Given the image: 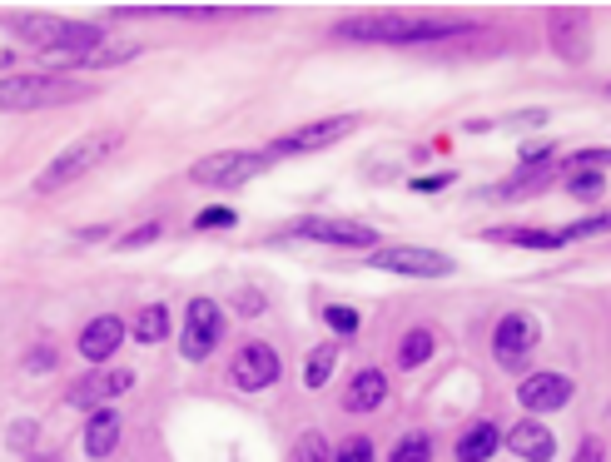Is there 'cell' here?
Instances as JSON below:
<instances>
[{"instance_id":"obj_3","label":"cell","mask_w":611,"mask_h":462,"mask_svg":"<svg viewBox=\"0 0 611 462\" xmlns=\"http://www.w3.org/2000/svg\"><path fill=\"white\" fill-rule=\"evenodd\" d=\"M85 90L65 75H10L0 80V110H45V105H70Z\"/></svg>"},{"instance_id":"obj_9","label":"cell","mask_w":611,"mask_h":462,"mask_svg":"<svg viewBox=\"0 0 611 462\" xmlns=\"http://www.w3.org/2000/svg\"><path fill=\"white\" fill-rule=\"evenodd\" d=\"M229 378H234L244 393H259V388H269V383L279 378V353H274L269 343H244V348L234 353V363H229Z\"/></svg>"},{"instance_id":"obj_22","label":"cell","mask_w":611,"mask_h":462,"mask_svg":"<svg viewBox=\"0 0 611 462\" xmlns=\"http://www.w3.org/2000/svg\"><path fill=\"white\" fill-rule=\"evenodd\" d=\"M428 353H433V328H413L398 348V368H418V363H428Z\"/></svg>"},{"instance_id":"obj_15","label":"cell","mask_w":611,"mask_h":462,"mask_svg":"<svg viewBox=\"0 0 611 462\" xmlns=\"http://www.w3.org/2000/svg\"><path fill=\"white\" fill-rule=\"evenodd\" d=\"M507 448L517 453L522 462H552V453H557V443H552V433L542 428V423H517L512 433H507Z\"/></svg>"},{"instance_id":"obj_6","label":"cell","mask_w":611,"mask_h":462,"mask_svg":"<svg viewBox=\"0 0 611 462\" xmlns=\"http://www.w3.org/2000/svg\"><path fill=\"white\" fill-rule=\"evenodd\" d=\"M537 338H542V328H537V318H532V313H507V318L497 323L492 353H497V363H502L507 373H517V368L532 358Z\"/></svg>"},{"instance_id":"obj_35","label":"cell","mask_w":611,"mask_h":462,"mask_svg":"<svg viewBox=\"0 0 611 462\" xmlns=\"http://www.w3.org/2000/svg\"><path fill=\"white\" fill-rule=\"evenodd\" d=\"M577 462H602V448H597V443H582V453H577Z\"/></svg>"},{"instance_id":"obj_24","label":"cell","mask_w":611,"mask_h":462,"mask_svg":"<svg viewBox=\"0 0 611 462\" xmlns=\"http://www.w3.org/2000/svg\"><path fill=\"white\" fill-rule=\"evenodd\" d=\"M294 462H333L328 438H323V433H304V438L294 443Z\"/></svg>"},{"instance_id":"obj_27","label":"cell","mask_w":611,"mask_h":462,"mask_svg":"<svg viewBox=\"0 0 611 462\" xmlns=\"http://www.w3.org/2000/svg\"><path fill=\"white\" fill-rule=\"evenodd\" d=\"M323 323L333 333H358V313L353 308H323Z\"/></svg>"},{"instance_id":"obj_30","label":"cell","mask_w":611,"mask_h":462,"mask_svg":"<svg viewBox=\"0 0 611 462\" xmlns=\"http://www.w3.org/2000/svg\"><path fill=\"white\" fill-rule=\"evenodd\" d=\"M611 229V214H597V219H582V224H572L562 239H587V234H607Z\"/></svg>"},{"instance_id":"obj_26","label":"cell","mask_w":611,"mask_h":462,"mask_svg":"<svg viewBox=\"0 0 611 462\" xmlns=\"http://www.w3.org/2000/svg\"><path fill=\"white\" fill-rule=\"evenodd\" d=\"M562 164L577 169V174H592V169H607L611 164V150H577V154H567Z\"/></svg>"},{"instance_id":"obj_29","label":"cell","mask_w":611,"mask_h":462,"mask_svg":"<svg viewBox=\"0 0 611 462\" xmlns=\"http://www.w3.org/2000/svg\"><path fill=\"white\" fill-rule=\"evenodd\" d=\"M239 214L234 209H199V219H194V229H229Z\"/></svg>"},{"instance_id":"obj_10","label":"cell","mask_w":611,"mask_h":462,"mask_svg":"<svg viewBox=\"0 0 611 462\" xmlns=\"http://www.w3.org/2000/svg\"><path fill=\"white\" fill-rule=\"evenodd\" d=\"M299 239H318V244H343V249H373V229L358 219H299L294 224Z\"/></svg>"},{"instance_id":"obj_8","label":"cell","mask_w":611,"mask_h":462,"mask_svg":"<svg viewBox=\"0 0 611 462\" xmlns=\"http://www.w3.org/2000/svg\"><path fill=\"white\" fill-rule=\"evenodd\" d=\"M219 333H224V318H219V304L214 299H194L189 313H184V358H194V363H204L209 353H214V343H219Z\"/></svg>"},{"instance_id":"obj_13","label":"cell","mask_w":611,"mask_h":462,"mask_svg":"<svg viewBox=\"0 0 611 462\" xmlns=\"http://www.w3.org/2000/svg\"><path fill=\"white\" fill-rule=\"evenodd\" d=\"M552 45L562 60H587V15L582 10H557L552 15Z\"/></svg>"},{"instance_id":"obj_12","label":"cell","mask_w":611,"mask_h":462,"mask_svg":"<svg viewBox=\"0 0 611 462\" xmlns=\"http://www.w3.org/2000/svg\"><path fill=\"white\" fill-rule=\"evenodd\" d=\"M120 338H125V323H120L115 313H100V318H90L85 333H80V358L105 363L110 353H120Z\"/></svg>"},{"instance_id":"obj_20","label":"cell","mask_w":611,"mask_h":462,"mask_svg":"<svg viewBox=\"0 0 611 462\" xmlns=\"http://www.w3.org/2000/svg\"><path fill=\"white\" fill-rule=\"evenodd\" d=\"M135 338H140V343H159V338H169V308L164 304L140 308V318H135Z\"/></svg>"},{"instance_id":"obj_14","label":"cell","mask_w":611,"mask_h":462,"mask_svg":"<svg viewBox=\"0 0 611 462\" xmlns=\"http://www.w3.org/2000/svg\"><path fill=\"white\" fill-rule=\"evenodd\" d=\"M135 383V373H115V368H105V373H90L85 383H75L70 388V403H80V408H90V403H105V398H120L125 388Z\"/></svg>"},{"instance_id":"obj_16","label":"cell","mask_w":611,"mask_h":462,"mask_svg":"<svg viewBox=\"0 0 611 462\" xmlns=\"http://www.w3.org/2000/svg\"><path fill=\"white\" fill-rule=\"evenodd\" d=\"M383 398H388V378H383L378 368H363V373L348 383V393H343V408H348V413H373Z\"/></svg>"},{"instance_id":"obj_34","label":"cell","mask_w":611,"mask_h":462,"mask_svg":"<svg viewBox=\"0 0 611 462\" xmlns=\"http://www.w3.org/2000/svg\"><path fill=\"white\" fill-rule=\"evenodd\" d=\"M25 363H30V368H50V363H55V353H50V348H40V353H30Z\"/></svg>"},{"instance_id":"obj_17","label":"cell","mask_w":611,"mask_h":462,"mask_svg":"<svg viewBox=\"0 0 611 462\" xmlns=\"http://www.w3.org/2000/svg\"><path fill=\"white\" fill-rule=\"evenodd\" d=\"M120 433H125L120 413H115V408H100V413L90 418V428H85V453H90V458H110V453L120 448Z\"/></svg>"},{"instance_id":"obj_5","label":"cell","mask_w":611,"mask_h":462,"mask_svg":"<svg viewBox=\"0 0 611 462\" xmlns=\"http://www.w3.org/2000/svg\"><path fill=\"white\" fill-rule=\"evenodd\" d=\"M368 264H373V269H388V274H413V279H443V274L458 269L448 254H438V249H413V244L378 249Z\"/></svg>"},{"instance_id":"obj_18","label":"cell","mask_w":611,"mask_h":462,"mask_svg":"<svg viewBox=\"0 0 611 462\" xmlns=\"http://www.w3.org/2000/svg\"><path fill=\"white\" fill-rule=\"evenodd\" d=\"M497 443H502V433L482 418V423H472V428L458 438V462H487L492 453H497Z\"/></svg>"},{"instance_id":"obj_4","label":"cell","mask_w":611,"mask_h":462,"mask_svg":"<svg viewBox=\"0 0 611 462\" xmlns=\"http://www.w3.org/2000/svg\"><path fill=\"white\" fill-rule=\"evenodd\" d=\"M269 169V150H224V154H204L189 164L194 184H244L259 179Z\"/></svg>"},{"instance_id":"obj_31","label":"cell","mask_w":611,"mask_h":462,"mask_svg":"<svg viewBox=\"0 0 611 462\" xmlns=\"http://www.w3.org/2000/svg\"><path fill=\"white\" fill-rule=\"evenodd\" d=\"M333 462H373V443H368V438H353V443L338 448V458Z\"/></svg>"},{"instance_id":"obj_1","label":"cell","mask_w":611,"mask_h":462,"mask_svg":"<svg viewBox=\"0 0 611 462\" xmlns=\"http://www.w3.org/2000/svg\"><path fill=\"white\" fill-rule=\"evenodd\" d=\"M462 30L467 20H423V15H353L338 25L343 40H383V45H418V40H443Z\"/></svg>"},{"instance_id":"obj_11","label":"cell","mask_w":611,"mask_h":462,"mask_svg":"<svg viewBox=\"0 0 611 462\" xmlns=\"http://www.w3.org/2000/svg\"><path fill=\"white\" fill-rule=\"evenodd\" d=\"M572 398V378L567 373H532V378H522V388H517V403L527 408V413H552V408H562Z\"/></svg>"},{"instance_id":"obj_33","label":"cell","mask_w":611,"mask_h":462,"mask_svg":"<svg viewBox=\"0 0 611 462\" xmlns=\"http://www.w3.org/2000/svg\"><path fill=\"white\" fill-rule=\"evenodd\" d=\"M448 184H453V174H423V179H413L418 194H433V189H448Z\"/></svg>"},{"instance_id":"obj_25","label":"cell","mask_w":611,"mask_h":462,"mask_svg":"<svg viewBox=\"0 0 611 462\" xmlns=\"http://www.w3.org/2000/svg\"><path fill=\"white\" fill-rule=\"evenodd\" d=\"M388 462H433V443H428L423 433H408V438L393 448V458Z\"/></svg>"},{"instance_id":"obj_21","label":"cell","mask_w":611,"mask_h":462,"mask_svg":"<svg viewBox=\"0 0 611 462\" xmlns=\"http://www.w3.org/2000/svg\"><path fill=\"white\" fill-rule=\"evenodd\" d=\"M140 55V45L135 40H120V45H100V50H90L80 65L85 70H105V65H125V60H135Z\"/></svg>"},{"instance_id":"obj_19","label":"cell","mask_w":611,"mask_h":462,"mask_svg":"<svg viewBox=\"0 0 611 462\" xmlns=\"http://www.w3.org/2000/svg\"><path fill=\"white\" fill-rule=\"evenodd\" d=\"M492 239H502V244H522V249H557V244H567V239L552 234V229H492Z\"/></svg>"},{"instance_id":"obj_28","label":"cell","mask_w":611,"mask_h":462,"mask_svg":"<svg viewBox=\"0 0 611 462\" xmlns=\"http://www.w3.org/2000/svg\"><path fill=\"white\" fill-rule=\"evenodd\" d=\"M164 229H159V219H150V224H140V229H130V234H120V249H140V244H150V239H159Z\"/></svg>"},{"instance_id":"obj_32","label":"cell","mask_w":611,"mask_h":462,"mask_svg":"<svg viewBox=\"0 0 611 462\" xmlns=\"http://www.w3.org/2000/svg\"><path fill=\"white\" fill-rule=\"evenodd\" d=\"M567 189H572L577 199H597V194H602V179H597V174H572Z\"/></svg>"},{"instance_id":"obj_2","label":"cell","mask_w":611,"mask_h":462,"mask_svg":"<svg viewBox=\"0 0 611 462\" xmlns=\"http://www.w3.org/2000/svg\"><path fill=\"white\" fill-rule=\"evenodd\" d=\"M125 145V135L120 130H95V135H85V140H75L65 154H55L50 164H45V174L35 179V189L40 194H50V189H65L70 179H85L90 169H100L110 154Z\"/></svg>"},{"instance_id":"obj_7","label":"cell","mask_w":611,"mask_h":462,"mask_svg":"<svg viewBox=\"0 0 611 462\" xmlns=\"http://www.w3.org/2000/svg\"><path fill=\"white\" fill-rule=\"evenodd\" d=\"M353 130H358V115H333V120H318V125H304V130H294V135L274 140V145H269V159H279V154L328 150V145H338V140H343V135H353Z\"/></svg>"},{"instance_id":"obj_36","label":"cell","mask_w":611,"mask_h":462,"mask_svg":"<svg viewBox=\"0 0 611 462\" xmlns=\"http://www.w3.org/2000/svg\"><path fill=\"white\" fill-rule=\"evenodd\" d=\"M607 95H611V85H607Z\"/></svg>"},{"instance_id":"obj_23","label":"cell","mask_w":611,"mask_h":462,"mask_svg":"<svg viewBox=\"0 0 611 462\" xmlns=\"http://www.w3.org/2000/svg\"><path fill=\"white\" fill-rule=\"evenodd\" d=\"M333 363H338V348L333 343H323V348H313L304 363V383L308 388H323L328 383V373H333Z\"/></svg>"}]
</instances>
